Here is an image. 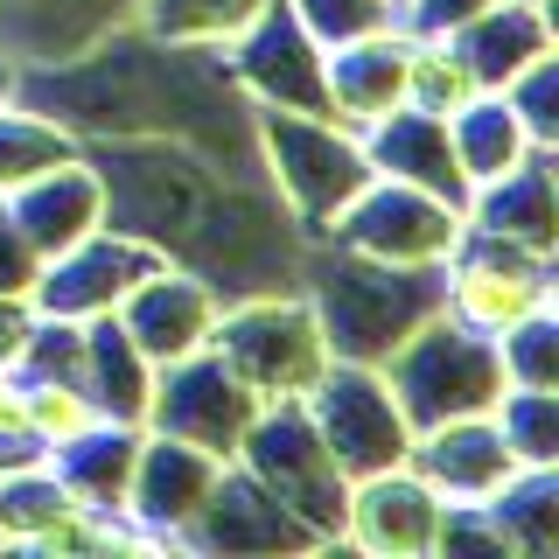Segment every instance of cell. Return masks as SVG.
<instances>
[{
	"label": "cell",
	"instance_id": "cell-26",
	"mask_svg": "<svg viewBox=\"0 0 559 559\" xmlns=\"http://www.w3.org/2000/svg\"><path fill=\"white\" fill-rule=\"evenodd\" d=\"M147 427H119V419H98L84 441H70L57 454H43L49 468L70 483V497L98 518H127V483H133V454Z\"/></svg>",
	"mask_w": 559,
	"mask_h": 559
},
{
	"label": "cell",
	"instance_id": "cell-32",
	"mask_svg": "<svg viewBox=\"0 0 559 559\" xmlns=\"http://www.w3.org/2000/svg\"><path fill=\"white\" fill-rule=\"evenodd\" d=\"M22 392H28V441H35V454H57L70 441H84V433L105 419L78 378H22Z\"/></svg>",
	"mask_w": 559,
	"mask_h": 559
},
{
	"label": "cell",
	"instance_id": "cell-19",
	"mask_svg": "<svg viewBox=\"0 0 559 559\" xmlns=\"http://www.w3.org/2000/svg\"><path fill=\"white\" fill-rule=\"evenodd\" d=\"M462 224L476 238H503V245H524V252L552 259L559 252V154L538 147L511 175L476 182L462 203Z\"/></svg>",
	"mask_w": 559,
	"mask_h": 559
},
{
	"label": "cell",
	"instance_id": "cell-31",
	"mask_svg": "<svg viewBox=\"0 0 559 559\" xmlns=\"http://www.w3.org/2000/svg\"><path fill=\"white\" fill-rule=\"evenodd\" d=\"M476 92L483 84L468 70V57L454 49V35H413L406 28V105H419L433 119H454Z\"/></svg>",
	"mask_w": 559,
	"mask_h": 559
},
{
	"label": "cell",
	"instance_id": "cell-20",
	"mask_svg": "<svg viewBox=\"0 0 559 559\" xmlns=\"http://www.w3.org/2000/svg\"><path fill=\"white\" fill-rule=\"evenodd\" d=\"M0 210H8V224L28 238L35 259H57L105 224V175H98L92 154H70V162H57L49 175L22 182L14 197H0Z\"/></svg>",
	"mask_w": 559,
	"mask_h": 559
},
{
	"label": "cell",
	"instance_id": "cell-13",
	"mask_svg": "<svg viewBox=\"0 0 559 559\" xmlns=\"http://www.w3.org/2000/svg\"><path fill=\"white\" fill-rule=\"evenodd\" d=\"M119 329L133 336V349L162 371V364H182L197 357V349H210V336H217V314H224V294L210 287L203 273L175 266V259H162V266H147L127 287V301L112 308Z\"/></svg>",
	"mask_w": 559,
	"mask_h": 559
},
{
	"label": "cell",
	"instance_id": "cell-22",
	"mask_svg": "<svg viewBox=\"0 0 559 559\" xmlns=\"http://www.w3.org/2000/svg\"><path fill=\"white\" fill-rule=\"evenodd\" d=\"M322 92H329V119H343L349 133L399 112L406 105V28H378V35H357V43L329 49Z\"/></svg>",
	"mask_w": 559,
	"mask_h": 559
},
{
	"label": "cell",
	"instance_id": "cell-41",
	"mask_svg": "<svg viewBox=\"0 0 559 559\" xmlns=\"http://www.w3.org/2000/svg\"><path fill=\"white\" fill-rule=\"evenodd\" d=\"M8 98H22V63L0 49V105H8Z\"/></svg>",
	"mask_w": 559,
	"mask_h": 559
},
{
	"label": "cell",
	"instance_id": "cell-4",
	"mask_svg": "<svg viewBox=\"0 0 559 559\" xmlns=\"http://www.w3.org/2000/svg\"><path fill=\"white\" fill-rule=\"evenodd\" d=\"M231 371L252 384L259 406H294L308 399L329 357V336H322V314L301 294V280H280V287H252V294H231L217 314V336H210Z\"/></svg>",
	"mask_w": 559,
	"mask_h": 559
},
{
	"label": "cell",
	"instance_id": "cell-37",
	"mask_svg": "<svg viewBox=\"0 0 559 559\" xmlns=\"http://www.w3.org/2000/svg\"><path fill=\"white\" fill-rule=\"evenodd\" d=\"M483 8H497V0H399V28L413 35H454L468 28Z\"/></svg>",
	"mask_w": 559,
	"mask_h": 559
},
{
	"label": "cell",
	"instance_id": "cell-21",
	"mask_svg": "<svg viewBox=\"0 0 559 559\" xmlns=\"http://www.w3.org/2000/svg\"><path fill=\"white\" fill-rule=\"evenodd\" d=\"M133 22V0H0V49L22 70L70 63Z\"/></svg>",
	"mask_w": 559,
	"mask_h": 559
},
{
	"label": "cell",
	"instance_id": "cell-35",
	"mask_svg": "<svg viewBox=\"0 0 559 559\" xmlns=\"http://www.w3.org/2000/svg\"><path fill=\"white\" fill-rule=\"evenodd\" d=\"M503 349V378L524 384V392H559V308L518 322L511 336H497Z\"/></svg>",
	"mask_w": 559,
	"mask_h": 559
},
{
	"label": "cell",
	"instance_id": "cell-29",
	"mask_svg": "<svg viewBox=\"0 0 559 559\" xmlns=\"http://www.w3.org/2000/svg\"><path fill=\"white\" fill-rule=\"evenodd\" d=\"M483 511L503 532V552L511 559H552V546H559V468H518Z\"/></svg>",
	"mask_w": 559,
	"mask_h": 559
},
{
	"label": "cell",
	"instance_id": "cell-38",
	"mask_svg": "<svg viewBox=\"0 0 559 559\" xmlns=\"http://www.w3.org/2000/svg\"><path fill=\"white\" fill-rule=\"evenodd\" d=\"M35 336V301L28 294H0V371H22Z\"/></svg>",
	"mask_w": 559,
	"mask_h": 559
},
{
	"label": "cell",
	"instance_id": "cell-6",
	"mask_svg": "<svg viewBox=\"0 0 559 559\" xmlns=\"http://www.w3.org/2000/svg\"><path fill=\"white\" fill-rule=\"evenodd\" d=\"M231 462H238L259 489H266V497L287 503V511L301 518L308 532L322 538V546H336L349 476L336 468V454L322 448V433H314V419H308L301 399H294V406H259Z\"/></svg>",
	"mask_w": 559,
	"mask_h": 559
},
{
	"label": "cell",
	"instance_id": "cell-3",
	"mask_svg": "<svg viewBox=\"0 0 559 559\" xmlns=\"http://www.w3.org/2000/svg\"><path fill=\"white\" fill-rule=\"evenodd\" d=\"M252 154H259V175H266L273 203L301 231V245L322 238L336 224V210L371 182L364 140L329 112H273V105H252Z\"/></svg>",
	"mask_w": 559,
	"mask_h": 559
},
{
	"label": "cell",
	"instance_id": "cell-40",
	"mask_svg": "<svg viewBox=\"0 0 559 559\" xmlns=\"http://www.w3.org/2000/svg\"><path fill=\"white\" fill-rule=\"evenodd\" d=\"M14 441H28V392H22V371H0V448Z\"/></svg>",
	"mask_w": 559,
	"mask_h": 559
},
{
	"label": "cell",
	"instance_id": "cell-12",
	"mask_svg": "<svg viewBox=\"0 0 559 559\" xmlns=\"http://www.w3.org/2000/svg\"><path fill=\"white\" fill-rule=\"evenodd\" d=\"M147 266H162L154 245H140L133 231H119V224H98L92 238H78L70 252L35 266L28 301H35V314H57V322H92V314H112L127 301V287Z\"/></svg>",
	"mask_w": 559,
	"mask_h": 559
},
{
	"label": "cell",
	"instance_id": "cell-1",
	"mask_svg": "<svg viewBox=\"0 0 559 559\" xmlns=\"http://www.w3.org/2000/svg\"><path fill=\"white\" fill-rule=\"evenodd\" d=\"M105 175V224L133 231L175 266L203 273L231 301L252 287L294 280L301 231L273 203L266 175L252 162H224L182 133H119L84 147Z\"/></svg>",
	"mask_w": 559,
	"mask_h": 559
},
{
	"label": "cell",
	"instance_id": "cell-27",
	"mask_svg": "<svg viewBox=\"0 0 559 559\" xmlns=\"http://www.w3.org/2000/svg\"><path fill=\"white\" fill-rule=\"evenodd\" d=\"M266 8L273 0H133V28L154 35V43H168V49L224 57Z\"/></svg>",
	"mask_w": 559,
	"mask_h": 559
},
{
	"label": "cell",
	"instance_id": "cell-17",
	"mask_svg": "<svg viewBox=\"0 0 559 559\" xmlns=\"http://www.w3.org/2000/svg\"><path fill=\"white\" fill-rule=\"evenodd\" d=\"M217 476H224L217 454H203V448L175 441V433H154L147 427V433H140V454H133L127 518H119V524L182 546V532L197 524V511H203V497H210V483H217Z\"/></svg>",
	"mask_w": 559,
	"mask_h": 559
},
{
	"label": "cell",
	"instance_id": "cell-24",
	"mask_svg": "<svg viewBox=\"0 0 559 559\" xmlns=\"http://www.w3.org/2000/svg\"><path fill=\"white\" fill-rule=\"evenodd\" d=\"M454 49L468 57L483 92H503L524 63H538L546 49H559L552 0H497V8H483L468 28H454Z\"/></svg>",
	"mask_w": 559,
	"mask_h": 559
},
{
	"label": "cell",
	"instance_id": "cell-18",
	"mask_svg": "<svg viewBox=\"0 0 559 559\" xmlns=\"http://www.w3.org/2000/svg\"><path fill=\"white\" fill-rule=\"evenodd\" d=\"M406 468L448 503V511H462V503H489L503 483L518 476V454L503 448L497 419L483 413V419H441V427H419Z\"/></svg>",
	"mask_w": 559,
	"mask_h": 559
},
{
	"label": "cell",
	"instance_id": "cell-14",
	"mask_svg": "<svg viewBox=\"0 0 559 559\" xmlns=\"http://www.w3.org/2000/svg\"><path fill=\"white\" fill-rule=\"evenodd\" d=\"M0 546L28 552H119V518H98L70 497V483L35 462L0 468Z\"/></svg>",
	"mask_w": 559,
	"mask_h": 559
},
{
	"label": "cell",
	"instance_id": "cell-39",
	"mask_svg": "<svg viewBox=\"0 0 559 559\" xmlns=\"http://www.w3.org/2000/svg\"><path fill=\"white\" fill-rule=\"evenodd\" d=\"M35 266H43V259L28 252V238L14 231L8 210H0V294H28L35 287Z\"/></svg>",
	"mask_w": 559,
	"mask_h": 559
},
{
	"label": "cell",
	"instance_id": "cell-25",
	"mask_svg": "<svg viewBox=\"0 0 559 559\" xmlns=\"http://www.w3.org/2000/svg\"><path fill=\"white\" fill-rule=\"evenodd\" d=\"M78 384L92 392V406L119 427H147V399H154V364L133 349V336L119 329V314H92L78 349Z\"/></svg>",
	"mask_w": 559,
	"mask_h": 559
},
{
	"label": "cell",
	"instance_id": "cell-2",
	"mask_svg": "<svg viewBox=\"0 0 559 559\" xmlns=\"http://www.w3.org/2000/svg\"><path fill=\"white\" fill-rule=\"evenodd\" d=\"M294 280H301V294L322 314L329 357H343V364H384L419 322L441 314V273L384 266V259L343 252V245H322V238L301 245Z\"/></svg>",
	"mask_w": 559,
	"mask_h": 559
},
{
	"label": "cell",
	"instance_id": "cell-7",
	"mask_svg": "<svg viewBox=\"0 0 559 559\" xmlns=\"http://www.w3.org/2000/svg\"><path fill=\"white\" fill-rule=\"evenodd\" d=\"M462 203H441L413 182H392V175H371L357 189L336 224L322 231V245H343V252H364V259H384V266H419V273H441L448 252L462 245ZM314 245V238H308Z\"/></svg>",
	"mask_w": 559,
	"mask_h": 559
},
{
	"label": "cell",
	"instance_id": "cell-8",
	"mask_svg": "<svg viewBox=\"0 0 559 559\" xmlns=\"http://www.w3.org/2000/svg\"><path fill=\"white\" fill-rule=\"evenodd\" d=\"M322 448L336 454V468L349 483L357 476H378V468H399L413 454V419L399 406V392L384 384L378 364H329L322 384L301 399Z\"/></svg>",
	"mask_w": 559,
	"mask_h": 559
},
{
	"label": "cell",
	"instance_id": "cell-16",
	"mask_svg": "<svg viewBox=\"0 0 559 559\" xmlns=\"http://www.w3.org/2000/svg\"><path fill=\"white\" fill-rule=\"evenodd\" d=\"M182 546L224 552V559H266V552H314L322 538H314L280 497H266V489L245 476L238 462H224V476L210 483L197 524L182 532Z\"/></svg>",
	"mask_w": 559,
	"mask_h": 559
},
{
	"label": "cell",
	"instance_id": "cell-34",
	"mask_svg": "<svg viewBox=\"0 0 559 559\" xmlns=\"http://www.w3.org/2000/svg\"><path fill=\"white\" fill-rule=\"evenodd\" d=\"M280 8H287L322 49H343V43H357V35L399 28V0H280Z\"/></svg>",
	"mask_w": 559,
	"mask_h": 559
},
{
	"label": "cell",
	"instance_id": "cell-15",
	"mask_svg": "<svg viewBox=\"0 0 559 559\" xmlns=\"http://www.w3.org/2000/svg\"><path fill=\"white\" fill-rule=\"evenodd\" d=\"M441 511H448V503L433 497V489L419 483L406 462H399V468H378V476H357V483H349L336 546H357V552H378V559H433Z\"/></svg>",
	"mask_w": 559,
	"mask_h": 559
},
{
	"label": "cell",
	"instance_id": "cell-33",
	"mask_svg": "<svg viewBox=\"0 0 559 559\" xmlns=\"http://www.w3.org/2000/svg\"><path fill=\"white\" fill-rule=\"evenodd\" d=\"M489 419H497L503 448L518 454V468H559V392H524V384H511Z\"/></svg>",
	"mask_w": 559,
	"mask_h": 559
},
{
	"label": "cell",
	"instance_id": "cell-30",
	"mask_svg": "<svg viewBox=\"0 0 559 559\" xmlns=\"http://www.w3.org/2000/svg\"><path fill=\"white\" fill-rule=\"evenodd\" d=\"M70 154H84V140L70 133L63 119H49L43 105H28V98L0 105V197H14L22 182L49 175L57 162H70Z\"/></svg>",
	"mask_w": 559,
	"mask_h": 559
},
{
	"label": "cell",
	"instance_id": "cell-23",
	"mask_svg": "<svg viewBox=\"0 0 559 559\" xmlns=\"http://www.w3.org/2000/svg\"><path fill=\"white\" fill-rule=\"evenodd\" d=\"M364 162L371 175H392V182H413L441 203H468V175L454 162V140H448V119L419 112V105H399L384 112L378 127H364Z\"/></svg>",
	"mask_w": 559,
	"mask_h": 559
},
{
	"label": "cell",
	"instance_id": "cell-36",
	"mask_svg": "<svg viewBox=\"0 0 559 559\" xmlns=\"http://www.w3.org/2000/svg\"><path fill=\"white\" fill-rule=\"evenodd\" d=\"M511 112L524 119L532 147H559V49H546L538 63H524L511 84H503Z\"/></svg>",
	"mask_w": 559,
	"mask_h": 559
},
{
	"label": "cell",
	"instance_id": "cell-28",
	"mask_svg": "<svg viewBox=\"0 0 559 559\" xmlns=\"http://www.w3.org/2000/svg\"><path fill=\"white\" fill-rule=\"evenodd\" d=\"M448 140H454V162H462L468 189H476V182H497V175H511L524 154H538L532 133H524V119L511 112V98H503V92H476V98H468L462 112L448 119Z\"/></svg>",
	"mask_w": 559,
	"mask_h": 559
},
{
	"label": "cell",
	"instance_id": "cell-5",
	"mask_svg": "<svg viewBox=\"0 0 559 559\" xmlns=\"http://www.w3.org/2000/svg\"><path fill=\"white\" fill-rule=\"evenodd\" d=\"M378 371L399 392L413 433L419 427H441V419H483V413L503 406V392H511L497 336H476V329L448 322V314L419 322L413 336L378 364Z\"/></svg>",
	"mask_w": 559,
	"mask_h": 559
},
{
	"label": "cell",
	"instance_id": "cell-11",
	"mask_svg": "<svg viewBox=\"0 0 559 559\" xmlns=\"http://www.w3.org/2000/svg\"><path fill=\"white\" fill-rule=\"evenodd\" d=\"M322 57H329V49L273 0V8L259 14L231 49H224V78L238 84L245 105H273V112H329Z\"/></svg>",
	"mask_w": 559,
	"mask_h": 559
},
{
	"label": "cell",
	"instance_id": "cell-10",
	"mask_svg": "<svg viewBox=\"0 0 559 559\" xmlns=\"http://www.w3.org/2000/svg\"><path fill=\"white\" fill-rule=\"evenodd\" d=\"M252 413H259L252 384H245L217 349H197V357L162 364V371H154L147 427L154 433H175V441H189V448H203V454H217V462H231V454H238Z\"/></svg>",
	"mask_w": 559,
	"mask_h": 559
},
{
	"label": "cell",
	"instance_id": "cell-9",
	"mask_svg": "<svg viewBox=\"0 0 559 559\" xmlns=\"http://www.w3.org/2000/svg\"><path fill=\"white\" fill-rule=\"evenodd\" d=\"M552 308V259L524 252L503 238H476L462 231V245L441 266V314L476 336H511L518 322Z\"/></svg>",
	"mask_w": 559,
	"mask_h": 559
}]
</instances>
